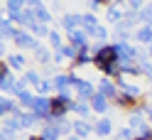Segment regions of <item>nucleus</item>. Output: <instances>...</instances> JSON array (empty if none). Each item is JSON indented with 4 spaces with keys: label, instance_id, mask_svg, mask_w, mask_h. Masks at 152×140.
<instances>
[{
    "label": "nucleus",
    "instance_id": "1",
    "mask_svg": "<svg viewBox=\"0 0 152 140\" xmlns=\"http://www.w3.org/2000/svg\"><path fill=\"white\" fill-rule=\"evenodd\" d=\"M118 62V52H115V44H103V47H93V64L98 69L108 67V64Z\"/></svg>",
    "mask_w": 152,
    "mask_h": 140
},
{
    "label": "nucleus",
    "instance_id": "2",
    "mask_svg": "<svg viewBox=\"0 0 152 140\" xmlns=\"http://www.w3.org/2000/svg\"><path fill=\"white\" fill-rule=\"evenodd\" d=\"M15 89H17V79H15V74H12V69L7 67V64L3 62V76H0V91L5 93V96H15Z\"/></svg>",
    "mask_w": 152,
    "mask_h": 140
},
{
    "label": "nucleus",
    "instance_id": "3",
    "mask_svg": "<svg viewBox=\"0 0 152 140\" xmlns=\"http://www.w3.org/2000/svg\"><path fill=\"white\" fill-rule=\"evenodd\" d=\"M15 44L17 49H39V40L30 32V30H17V37H15Z\"/></svg>",
    "mask_w": 152,
    "mask_h": 140
},
{
    "label": "nucleus",
    "instance_id": "4",
    "mask_svg": "<svg viewBox=\"0 0 152 140\" xmlns=\"http://www.w3.org/2000/svg\"><path fill=\"white\" fill-rule=\"evenodd\" d=\"M98 93H103L108 101L115 103V98L120 96V89H118V84L113 79H98Z\"/></svg>",
    "mask_w": 152,
    "mask_h": 140
},
{
    "label": "nucleus",
    "instance_id": "5",
    "mask_svg": "<svg viewBox=\"0 0 152 140\" xmlns=\"http://www.w3.org/2000/svg\"><path fill=\"white\" fill-rule=\"evenodd\" d=\"M59 25H61L64 30L71 34V32H76V30H81V25H83V15H76V12H66V15H61Z\"/></svg>",
    "mask_w": 152,
    "mask_h": 140
},
{
    "label": "nucleus",
    "instance_id": "6",
    "mask_svg": "<svg viewBox=\"0 0 152 140\" xmlns=\"http://www.w3.org/2000/svg\"><path fill=\"white\" fill-rule=\"evenodd\" d=\"M17 30L20 27H15V22L10 20V17H0V40L3 42H15V37H17Z\"/></svg>",
    "mask_w": 152,
    "mask_h": 140
},
{
    "label": "nucleus",
    "instance_id": "7",
    "mask_svg": "<svg viewBox=\"0 0 152 140\" xmlns=\"http://www.w3.org/2000/svg\"><path fill=\"white\" fill-rule=\"evenodd\" d=\"M66 40H69V44L74 47L76 52H83V49H91V47H88V40H91V37H88L86 32H83V30H76V32H71L69 37H66Z\"/></svg>",
    "mask_w": 152,
    "mask_h": 140
},
{
    "label": "nucleus",
    "instance_id": "8",
    "mask_svg": "<svg viewBox=\"0 0 152 140\" xmlns=\"http://www.w3.org/2000/svg\"><path fill=\"white\" fill-rule=\"evenodd\" d=\"M98 93V89L93 86L91 81H83L79 89H74V96H76V101H91L93 96Z\"/></svg>",
    "mask_w": 152,
    "mask_h": 140
},
{
    "label": "nucleus",
    "instance_id": "9",
    "mask_svg": "<svg viewBox=\"0 0 152 140\" xmlns=\"http://www.w3.org/2000/svg\"><path fill=\"white\" fill-rule=\"evenodd\" d=\"M123 17H125V10L120 7V3H110V5L106 7V20H108L110 25H120Z\"/></svg>",
    "mask_w": 152,
    "mask_h": 140
},
{
    "label": "nucleus",
    "instance_id": "10",
    "mask_svg": "<svg viewBox=\"0 0 152 140\" xmlns=\"http://www.w3.org/2000/svg\"><path fill=\"white\" fill-rule=\"evenodd\" d=\"M20 111V103L10 96H3L0 98V118H7V116H15Z\"/></svg>",
    "mask_w": 152,
    "mask_h": 140
},
{
    "label": "nucleus",
    "instance_id": "11",
    "mask_svg": "<svg viewBox=\"0 0 152 140\" xmlns=\"http://www.w3.org/2000/svg\"><path fill=\"white\" fill-rule=\"evenodd\" d=\"M88 103H91V111H93V113H98V116H106L108 108H110V101L103 96V93H96V96H93Z\"/></svg>",
    "mask_w": 152,
    "mask_h": 140
},
{
    "label": "nucleus",
    "instance_id": "12",
    "mask_svg": "<svg viewBox=\"0 0 152 140\" xmlns=\"http://www.w3.org/2000/svg\"><path fill=\"white\" fill-rule=\"evenodd\" d=\"M91 133H93V123H88V120H81V118H76L74 120V135L76 138H91Z\"/></svg>",
    "mask_w": 152,
    "mask_h": 140
},
{
    "label": "nucleus",
    "instance_id": "13",
    "mask_svg": "<svg viewBox=\"0 0 152 140\" xmlns=\"http://www.w3.org/2000/svg\"><path fill=\"white\" fill-rule=\"evenodd\" d=\"M52 84H54V91H56V93L74 91V89H71V76H69V74H56V76L52 79Z\"/></svg>",
    "mask_w": 152,
    "mask_h": 140
},
{
    "label": "nucleus",
    "instance_id": "14",
    "mask_svg": "<svg viewBox=\"0 0 152 140\" xmlns=\"http://www.w3.org/2000/svg\"><path fill=\"white\" fill-rule=\"evenodd\" d=\"M93 133L98 138H108L113 133V120L110 118H98L96 123H93Z\"/></svg>",
    "mask_w": 152,
    "mask_h": 140
},
{
    "label": "nucleus",
    "instance_id": "15",
    "mask_svg": "<svg viewBox=\"0 0 152 140\" xmlns=\"http://www.w3.org/2000/svg\"><path fill=\"white\" fill-rule=\"evenodd\" d=\"M71 113H76L81 120H88L93 111H91V103H88V101H74V103H71Z\"/></svg>",
    "mask_w": 152,
    "mask_h": 140
},
{
    "label": "nucleus",
    "instance_id": "16",
    "mask_svg": "<svg viewBox=\"0 0 152 140\" xmlns=\"http://www.w3.org/2000/svg\"><path fill=\"white\" fill-rule=\"evenodd\" d=\"M15 118H20V123H22V128H34L37 123H39V118H37V113L34 111H17L15 113Z\"/></svg>",
    "mask_w": 152,
    "mask_h": 140
},
{
    "label": "nucleus",
    "instance_id": "17",
    "mask_svg": "<svg viewBox=\"0 0 152 140\" xmlns=\"http://www.w3.org/2000/svg\"><path fill=\"white\" fill-rule=\"evenodd\" d=\"M132 40H137V44H152V27L147 25H140L135 32H132Z\"/></svg>",
    "mask_w": 152,
    "mask_h": 140
},
{
    "label": "nucleus",
    "instance_id": "18",
    "mask_svg": "<svg viewBox=\"0 0 152 140\" xmlns=\"http://www.w3.org/2000/svg\"><path fill=\"white\" fill-rule=\"evenodd\" d=\"M98 27H101V25H98V17H96V15H93V12H83V25H81V30H83V32L91 37L93 32L98 30Z\"/></svg>",
    "mask_w": 152,
    "mask_h": 140
},
{
    "label": "nucleus",
    "instance_id": "19",
    "mask_svg": "<svg viewBox=\"0 0 152 140\" xmlns=\"http://www.w3.org/2000/svg\"><path fill=\"white\" fill-rule=\"evenodd\" d=\"M34 101H37V93H32L30 89L17 93V103H20L25 111H32V108H34Z\"/></svg>",
    "mask_w": 152,
    "mask_h": 140
},
{
    "label": "nucleus",
    "instance_id": "20",
    "mask_svg": "<svg viewBox=\"0 0 152 140\" xmlns=\"http://www.w3.org/2000/svg\"><path fill=\"white\" fill-rule=\"evenodd\" d=\"M5 64H7L12 71H20V69H25L27 59H25V54H22V52H15V54H10V57L5 59Z\"/></svg>",
    "mask_w": 152,
    "mask_h": 140
},
{
    "label": "nucleus",
    "instance_id": "21",
    "mask_svg": "<svg viewBox=\"0 0 152 140\" xmlns=\"http://www.w3.org/2000/svg\"><path fill=\"white\" fill-rule=\"evenodd\" d=\"M115 106H118V108H125V111H135V108L140 106V101L132 98V96H128V93H120V96L115 98Z\"/></svg>",
    "mask_w": 152,
    "mask_h": 140
},
{
    "label": "nucleus",
    "instance_id": "22",
    "mask_svg": "<svg viewBox=\"0 0 152 140\" xmlns=\"http://www.w3.org/2000/svg\"><path fill=\"white\" fill-rule=\"evenodd\" d=\"M54 125L59 128L61 138H71V135H74V120H69V118H59V120H54Z\"/></svg>",
    "mask_w": 152,
    "mask_h": 140
},
{
    "label": "nucleus",
    "instance_id": "23",
    "mask_svg": "<svg viewBox=\"0 0 152 140\" xmlns=\"http://www.w3.org/2000/svg\"><path fill=\"white\" fill-rule=\"evenodd\" d=\"M34 59L42 64V67H49V64L54 62V54H52V49H47V47H39V49L34 52Z\"/></svg>",
    "mask_w": 152,
    "mask_h": 140
},
{
    "label": "nucleus",
    "instance_id": "24",
    "mask_svg": "<svg viewBox=\"0 0 152 140\" xmlns=\"http://www.w3.org/2000/svg\"><path fill=\"white\" fill-rule=\"evenodd\" d=\"M3 130H7V133H20L22 130V123H20V118H15V116H7L3 118Z\"/></svg>",
    "mask_w": 152,
    "mask_h": 140
},
{
    "label": "nucleus",
    "instance_id": "25",
    "mask_svg": "<svg viewBox=\"0 0 152 140\" xmlns=\"http://www.w3.org/2000/svg\"><path fill=\"white\" fill-rule=\"evenodd\" d=\"M86 64H93V52H91V49L79 52V57L71 62V69H76V67H86Z\"/></svg>",
    "mask_w": 152,
    "mask_h": 140
},
{
    "label": "nucleus",
    "instance_id": "26",
    "mask_svg": "<svg viewBox=\"0 0 152 140\" xmlns=\"http://www.w3.org/2000/svg\"><path fill=\"white\" fill-rule=\"evenodd\" d=\"M30 10H32V7H30ZM34 20L39 22V25H49V22H52V12L47 10L44 5H37V7H34Z\"/></svg>",
    "mask_w": 152,
    "mask_h": 140
},
{
    "label": "nucleus",
    "instance_id": "27",
    "mask_svg": "<svg viewBox=\"0 0 152 140\" xmlns=\"http://www.w3.org/2000/svg\"><path fill=\"white\" fill-rule=\"evenodd\" d=\"M44 140H59L61 138V133H59V128H56L54 123H47V125H42V133H39Z\"/></svg>",
    "mask_w": 152,
    "mask_h": 140
},
{
    "label": "nucleus",
    "instance_id": "28",
    "mask_svg": "<svg viewBox=\"0 0 152 140\" xmlns=\"http://www.w3.org/2000/svg\"><path fill=\"white\" fill-rule=\"evenodd\" d=\"M101 71L106 74V79H113V81L123 76V71H120V64H118V62H113V64H108V67H103Z\"/></svg>",
    "mask_w": 152,
    "mask_h": 140
},
{
    "label": "nucleus",
    "instance_id": "29",
    "mask_svg": "<svg viewBox=\"0 0 152 140\" xmlns=\"http://www.w3.org/2000/svg\"><path fill=\"white\" fill-rule=\"evenodd\" d=\"M22 79L27 81V86H34V89H37V86H39V84H42V79H44V76H42L39 71L30 69V71H25V76H22Z\"/></svg>",
    "mask_w": 152,
    "mask_h": 140
},
{
    "label": "nucleus",
    "instance_id": "30",
    "mask_svg": "<svg viewBox=\"0 0 152 140\" xmlns=\"http://www.w3.org/2000/svg\"><path fill=\"white\" fill-rule=\"evenodd\" d=\"M64 44H66V42H64L61 32H59V30H52V34H49V47H52L54 52H59V49H61Z\"/></svg>",
    "mask_w": 152,
    "mask_h": 140
},
{
    "label": "nucleus",
    "instance_id": "31",
    "mask_svg": "<svg viewBox=\"0 0 152 140\" xmlns=\"http://www.w3.org/2000/svg\"><path fill=\"white\" fill-rule=\"evenodd\" d=\"M30 32L34 34V37H44V40H49V34H52V30H49V25H32L30 27Z\"/></svg>",
    "mask_w": 152,
    "mask_h": 140
},
{
    "label": "nucleus",
    "instance_id": "32",
    "mask_svg": "<svg viewBox=\"0 0 152 140\" xmlns=\"http://www.w3.org/2000/svg\"><path fill=\"white\" fill-rule=\"evenodd\" d=\"M91 37H93V40H96V44H93V47H103V44H106V40H108V30H106V27L101 25V27H98V30L93 32Z\"/></svg>",
    "mask_w": 152,
    "mask_h": 140
},
{
    "label": "nucleus",
    "instance_id": "33",
    "mask_svg": "<svg viewBox=\"0 0 152 140\" xmlns=\"http://www.w3.org/2000/svg\"><path fill=\"white\" fill-rule=\"evenodd\" d=\"M49 91H54L52 79H42V84L37 86V96H49Z\"/></svg>",
    "mask_w": 152,
    "mask_h": 140
},
{
    "label": "nucleus",
    "instance_id": "34",
    "mask_svg": "<svg viewBox=\"0 0 152 140\" xmlns=\"http://www.w3.org/2000/svg\"><path fill=\"white\" fill-rule=\"evenodd\" d=\"M59 52H61V57H64V62H66V59H71V62H74L76 57H79V52H76V49H74V47H71L69 42H66V44L61 47V49H59Z\"/></svg>",
    "mask_w": 152,
    "mask_h": 140
},
{
    "label": "nucleus",
    "instance_id": "35",
    "mask_svg": "<svg viewBox=\"0 0 152 140\" xmlns=\"http://www.w3.org/2000/svg\"><path fill=\"white\" fill-rule=\"evenodd\" d=\"M137 138V133L132 128H120L118 130V140H135Z\"/></svg>",
    "mask_w": 152,
    "mask_h": 140
},
{
    "label": "nucleus",
    "instance_id": "36",
    "mask_svg": "<svg viewBox=\"0 0 152 140\" xmlns=\"http://www.w3.org/2000/svg\"><path fill=\"white\" fill-rule=\"evenodd\" d=\"M101 7H103V3H101V0H91V3H88V12H93V15H96Z\"/></svg>",
    "mask_w": 152,
    "mask_h": 140
},
{
    "label": "nucleus",
    "instance_id": "37",
    "mask_svg": "<svg viewBox=\"0 0 152 140\" xmlns=\"http://www.w3.org/2000/svg\"><path fill=\"white\" fill-rule=\"evenodd\" d=\"M44 74H47V76H56V74H59V71H56V67H54V64H49V67H44Z\"/></svg>",
    "mask_w": 152,
    "mask_h": 140
},
{
    "label": "nucleus",
    "instance_id": "38",
    "mask_svg": "<svg viewBox=\"0 0 152 140\" xmlns=\"http://www.w3.org/2000/svg\"><path fill=\"white\" fill-rule=\"evenodd\" d=\"M27 140H44L42 135H27Z\"/></svg>",
    "mask_w": 152,
    "mask_h": 140
},
{
    "label": "nucleus",
    "instance_id": "39",
    "mask_svg": "<svg viewBox=\"0 0 152 140\" xmlns=\"http://www.w3.org/2000/svg\"><path fill=\"white\" fill-rule=\"evenodd\" d=\"M147 54H150V57H152V44H150V47H147Z\"/></svg>",
    "mask_w": 152,
    "mask_h": 140
},
{
    "label": "nucleus",
    "instance_id": "40",
    "mask_svg": "<svg viewBox=\"0 0 152 140\" xmlns=\"http://www.w3.org/2000/svg\"><path fill=\"white\" fill-rule=\"evenodd\" d=\"M66 140H81V138H76V135H71V138H66Z\"/></svg>",
    "mask_w": 152,
    "mask_h": 140
},
{
    "label": "nucleus",
    "instance_id": "41",
    "mask_svg": "<svg viewBox=\"0 0 152 140\" xmlns=\"http://www.w3.org/2000/svg\"><path fill=\"white\" fill-rule=\"evenodd\" d=\"M135 140H142V138H135Z\"/></svg>",
    "mask_w": 152,
    "mask_h": 140
},
{
    "label": "nucleus",
    "instance_id": "42",
    "mask_svg": "<svg viewBox=\"0 0 152 140\" xmlns=\"http://www.w3.org/2000/svg\"><path fill=\"white\" fill-rule=\"evenodd\" d=\"M150 7H152V3H150Z\"/></svg>",
    "mask_w": 152,
    "mask_h": 140
}]
</instances>
